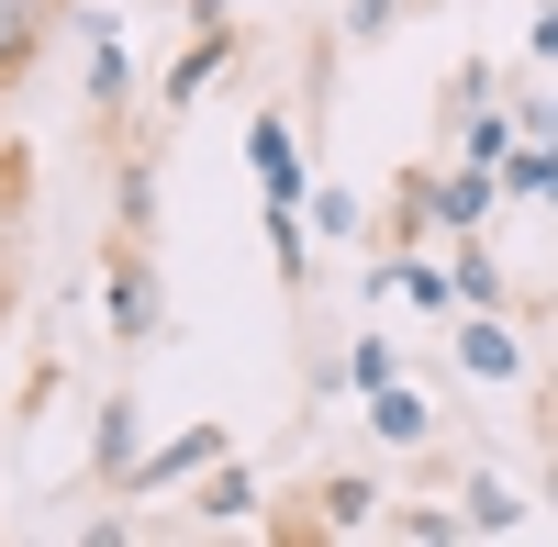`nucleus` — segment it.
<instances>
[{
  "label": "nucleus",
  "mask_w": 558,
  "mask_h": 547,
  "mask_svg": "<svg viewBox=\"0 0 558 547\" xmlns=\"http://www.w3.org/2000/svg\"><path fill=\"white\" fill-rule=\"evenodd\" d=\"M380 291H402L413 313H458V280H447L436 257H413V246H402V257H380Z\"/></svg>",
  "instance_id": "nucleus-11"
},
{
  "label": "nucleus",
  "mask_w": 558,
  "mask_h": 547,
  "mask_svg": "<svg viewBox=\"0 0 558 547\" xmlns=\"http://www.w3.org/2000/svg\"><path fill=\"white\" fill-rule=\"evenodd\" d=\"M458 503H470V514H458L470 536H514V525H525V503H514V481H470V491H458Z\"/></svg>",
  "instance_id": "nucleus-17"
},
{
  "label": "nucleus",
  "mask_w": 558,
  "mask_h": 547,
  "mask_svg": "<svg viewBox=\"0 0 558 547\" xmlns=\"http://www.w3.org/2000/svg\"><path fill=\"white\" fill-rule=\"evenodd\" d=\"M447 280H458V302H502V268H492V246H470V257L447 268Z\"/></svg>",
  "instance_id": "nucleus-21"
},
{
  "label": "nucleus",
  "mask_w": 558,
  "mask_h": 547,
  "mask_svg": "<svg viewBox=\"0 0 558 547\" xmlns=\"http://www.w3.org/2000/svg\"><path fill=\"white\" fill-rule=\"evenodd\" d=\"M78 101H89V123H123V101H134V57H123V34H89Z\"/></svg>",
  "instance_id": "nucleus-9"
},
{
  "label": "nucleus",
  "mask_w": 558,
  "mask_h": 547,
  "mask_svg": "<svg viewBox=\"0 0 558 547\" xmlns=\"http://www.w3.org/2000/svg\"><path fill=\"white\" fill-rule=\"evenodd\" d=\"M347 380L380 391V380H391V336H347Z\"/></svg>",
  "instance_id": "nucleus-22"
},
{
  "label": "nucleus",
  "mask_w": 558,
  "mask_h": 547,
  "mask_svg": "<svg viewBox=\"0 0 558 547\" xmlns=\"http://www.w3.org/2000/svg\"><path fill=\"white\" fill-rule=\"evenodd\" d=\"M101 291H112V336H123V347H157V313H168V291H157V257L134 246V235L112 246V280H101Z\"/></svg>",
  "instance_id": "nucleus-2"
},
{
  "label": "nucleus",
  "mask_w": 558,
  "mask_h": 547,
  "mask_svg": "<svg viewBox=\"0 0 558 547\" xmlns=\"http://www.w3.org/2000/svg\"><path fill=\"white\" fill-rule=\"evenodd\" d=\"M391 12H402V0H347V34H357V45H380V34H391Z\"/></svg>",
  "instance_id": "nucleus-24"
},
{
  "label": "nucleus",
  "mask_w": 558,
  "mask_h": 547,
  "mask_svg": "<svg viewBox=\"0 0 558 547\" xmlns=\"http://www.w3.org/2000/svg\"><path fill=\"white\" fill-rule=\"evenodd\" d=\"M257 235H268V257H279V280H313V223H302V202H268V223H257Z\"/></svg>",
  "instance_id": "nucleus-13"
},
{
  "label": "nucleus",
  "mask_w": 558,
  "mask_h": 547,
  "mask_svg": "<svg viewBox=\"0 0 558 547\" xmlns=\"http://www.w3.org/2000/svg\"><path fill=\"white\" fill-rule=\"evenodd\" d=\"M134 459H146V402H134V391H112V402H101V425H89V481L112 491Z\"/></svg>",
  "instance_id": "nucleus-6"
},
{
  "label": "nucleus",
  "mask_w": 558,
  "mask_h": 547,
  "mask_svg": "<svg viewBox=\"0 0 558 547\" xmlns=\"http://www.w3.org/2000/svg\"><path fill=\"white\" fill-rule=\"evenodd\" d=\"M402 536H413V547H458V536H470V525H458L447 503H413V514H402Z\"/></svg>",
  "instance_id": "nucleus-23"
},
{
  "label": "nucleus",
  "mask_w": 558,
  "mask_h": 547,
  "mask_svg": "<svg viewBox=\"0 0 558 547\" xmlns=\"http://www.w3.org/2000/svg\"><path fill=\"white\" fill-rule=\"evenodd\" d=\"M223 68H235V23H213V34L191 45V57H168V78H157V112L179 123V112H191V101H202V89H213Z\"/></svg>",
  "instance_id": "nucleus-7"
},
{
  "label": "nucleus",
  "mask_w": 558,
  "mask_h": 547,
  "mask_svg": "<svg viewBox=\"0 0 558 547\" xmlns=\"http://www.w3.org/2000/svg\"><path fill=\"white\" fill-rule=\"evenodd\" d=\"M368 436H380V447H425L436 436V402L402 391V380H380V391H368Z\"/></svg>",
  "instance_id": "nucleus-10"
},
{
  "label": "nucleus",
  "mask_w": 558,
  "mask_h": 547,
  "mask_svg": "<svg viewBox=\"0 0 558 547\" xmlns=\"http://www.w3.org/2000/svg\"><path fill=\"white\" fill-rule=\"evenodd\" d=\"M246 168H257V191H268V202H302V191H313V179H302V134H291V123H268V112L246 123Z\"/></svg>",
  "instance_id": "nucleus-8"
},
{
  "label": "nucleus",
  "mask_w": 558,
  "mask_h": 547,
  "mask_svg": "<svg viewBox=\"0 0 558 547\" xmlns=\"http://www.w3.org/2000/svg\"><path fill=\"white\" fill-rule=\"evenodd\" d=\"M525 57H558V0L536 12V34H525Z\"/></svg>",
  "instance_id": "nucleus-25"
},
{
  "label": "nucleus",
  "mask_w": 558,
  "mask_h": 547,
  "mask_svg": "<svg viewBox=\"0 0 558 547\" xmlns=\"http://www.w3.org/2000/svg\"><path fill=\"white\" fill-rule=\"evenodd\" d=\"M458 369H470V380H525V336L514 325H502V302H470V325H458Z\"/></svg>",
  "instance_id": "nucleus-4"
},
{
  "label": "nucleus",
  "mask_w": 558,
  "mask_h": 547,
  "mask_svg": "<svg viewBox=\"0 0 558 547\" xmlns=\"http://www.w3.org/2000/svg\"><path fill=\"white\" fill-rule=\"evenodd\" d=\"M112 223H123L134 246L157 235V157H123V179H112Z\"/></svg>",
  "instance_id": "nucleus-12"
},
{
  "label": "nucleus",
  "mask_w": 558,
  "mask_h": 547,
  "mask_svg": "<svg viewBox=\"0 0 558 547\" xmlns=\"http://www.w3.org/2000/svg\"><path fill=\"white\" fill-rule=\"evenodd\" d=\"M23 246H34V157L0 146V336H12V302H23Z\"/></svg>",
  "instance_id": "nucleus-1"
},
{
  "label": "nucleus",
  "mask_w": 558,
  "mask_h": 547,
  "mask_svg": "<svg viewBox=\"0 0 558 547\" xmlns=\"http://www.w3.org/2000/svg\"><path fill=\"white\" fill-rule=\"evenodd\" d=\"M458 157H470V168H502V157H514V112H502V101L458 112Z\"/></svg>",
  "instance_id": "nucleus-16"
},
{
  "label": "nucleus",
  "mask_w": 558,
  "mask_h": 547,
  "mask_svg": "<svg viewBox=\"0 0 558 547\" xmlns=\"http://www.w3.org/2000/svg\"><path fill=\"white\" fill-rule=\"evenodd\" d=\"M191 514H202V525H246V514H257V481H246L235 459H213V470H202V503H191Z\"/></svg>",
  "instance_id": "nucleus-15"
},
{
  "label": "nucleus",
  "mask_w": 558,
  "mask_h": 547,
  "mask_svg": "<svg viewBox=\"0 0 558 547\" xmlns=\"http://www.w3.org/2000/svg\"><path fill=\"white\" fill-rule=\"evenodd\" d=\"M57 23H68V0H0V101L34 78V57H45Z\"/></svg>",
  "instance_id": "nucleus-5"
},
{
  "label": "nucleus",
  "mask_w": 558,
  "mask_h": 547,
  "mask_svg": "<svg viewBox=\"0 0 558 547\" xmlns=\"http://www.w3.org/2000/svg\"><path fill=\"white\" fill-rule=\"evenodd\" d=\"M368 514H380V481H357V470H336V481H324V525H368Z\"/></svg>",
  "instance_id": "nucleus-18"
},
{
  "label": "nucleus",
  "mask_w": 558,
  "mask_h": 547,
  "mask_svg": "<svg viewBox=\"0 0 558 547\" xmlns=\"http://www.w3.org/2000/svg\"><path fill=\"white\" fill-rule=\"evenodd\" d=\"M302 223H313V235H336V246H347V235H357V202H347V191H302Z\"/></svg>",
  "instance_id": "nucleus-20"
},
{
  "label": "nucleus",
  "mask_w": 558,
  "mask_h": 547,
  "mask_svg": "<svg viewBox=\"0 0 558 547\" xmlns=\"http://www.w3.org/2000/svg\"><path fill=\"white\" fill-rule=\"evenodd\" d=\"M481 212H492V168H470V157H458V168L436 179V223H447V235H470Z\"/></svg>",
  "instance_id": "nucleus-14"
},
{
  "label": "nucleus",
  "mask_w": 558,
  "mask_h": 547,
  "mask_svg": "<svg viewBox=\"0 0 558 547\" xmlns=\"http://www.w3.org/2000/svg\"><path fill=\"white\" fill-rule=\"evenodd\" d=\"M502 112H514L525 146H558V89H525V78H514V101H502Z\"/></svg>",
  "instance_id": "nucleus-19"
},
{
  "label": "nucleus",
  "mask_w": 558,
  "mask_h": 547,
  "mask_svg": "<svg viewBox=\"0 0 558 547\" xmlns=\"http://www.w3.org/2000/svg\"><path fill=\"white\" fill-rule=\"evenodd\" d=\"M223 459V425H191V436H168V447H146V459H134L112 491H134V503H146V491H179V481H202Z\"/></svg>",
  "instance_id": "nucleus-3"
}]
</instances>
